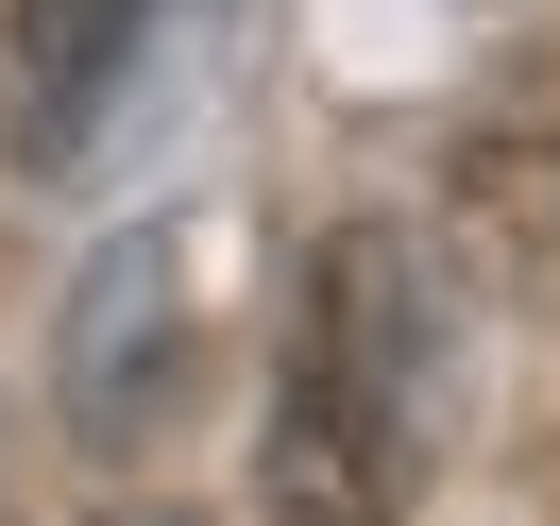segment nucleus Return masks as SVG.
<instances>
[{"label": "nucleus", "instance_id": "1", "mask_svg": "<svg viewBox=\"0 0 560 526\" xmlns=\"http://www.w3.org/2000/svg\"><path fill=\"white\" fill-rule=\"evenodd\" d=\"M424 424H442V306H424V255L390 238V221H340V238L306 255V306H289L255 510L272 526H408Z\"/></svg>", "mask_w": 560, "mask_h": 526}, {"label": "nucleus", "instance_id": "2", "mask_svg": "<svg viewBox=\"0 0 560 526\" xmlns=\"http://www.w3.org/2000/svg\"><path fill=\"white\" fill-rule=\"evenodd\" d=\"M187 356H205V289H187V238L153 221V238H119L103 272H85L69 306V424L85 442H153L187 390Z\"/></svg>", "mask_w": 560, "mask_h": 526}, {"label": "nucleus", "instance_id": "3", "mask_svg": "<svg viewBox=\"0 0 560 526\" xmlns=\"http://www.w3.org/2000/svg\"><path fill=\"white\" fill-rule=\"evenodd\" d=\"M153 17H171V0H18V17H0V137H18V171H69V153L103 137V103L153 51Z\"/></svg>", "mask_w": 560, "mask_h": 526}]
</instances>
